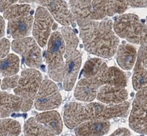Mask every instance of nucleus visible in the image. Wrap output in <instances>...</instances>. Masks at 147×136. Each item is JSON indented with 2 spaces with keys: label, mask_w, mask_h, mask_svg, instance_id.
<instances>
[{
  "label": "nucleus",
  "mask_w": 147,
  "mask_h": 136,
  "mask_svg": "<svg viewBox=\"0 0 147 136\" xmlns=\"http://www.w3.org/2000/svg\"><path fill=\"white\" fill-rule=\"evenodd\" d=\"M20 60L14 54H8L4 58L0 59V75L3 76L15 75L19 71Z\"/></svg>",
  "instance_id": "5701e85b"
},
{
  "label": "nucleus",
  "mask_w": 147,
  "mask_h": 136,
  "mask_svg": "<svg viewBox=\"0 0 147 136\" xmlns=\"http://www.w3.org/2000/svg\"><path fill=\"white\" fill-rule=\"evenodd\" d=\"M11 48L21 54L26 64L30 68H39L42 64L41 49L34 38L25 37L14 40Z\"/></svg>",
  "instance_id": "39448f33"
},
{
  "label": "nucleus",
  "mask_w": 147,
  "mask_h": 136,
  "mask_svg": "<svg viewBox=\"0 0 147 136\" xmlns=\"http://www.w3.org/2000/svg\"><path fill=\"white\" fill-rule=\"evenodd\" d=\"M130 132L128 129H127L125 128H121L118 129L116 131L111 135V136H115V135H120V136H128L130 135Z\"/></svg>",
  "instance_id": "72a5a7b5"
},
{
  "label": "nucleus",
  "mask_w": 147,
  "mask_h": 136,
  "mask_svg": "<svg viewBox=\"0 0 147 136\" xmlns=\"http://www.w3.org/2000/svg\"><path fill=\"white\" fill-rule=\"evenodd\" d=\"M69 9L78 27L91 20L92 0H70Z\"/></svg>",
  "instance_id": "a211bd4d"
},
{
  "label": "nucleus",
  "mask_w": 147,
  "mask_h": 136,
  "mask_svg": "<svg viewBox=\"0 0 147 136\" xmlns=\"http://www.w3.org/2000/svg\"><path fill=\"white\" fill-rule=\"evenodd\" d=\"M129 126L134 132L147 135V105L134 100L129 117Z\"/></svg>",
  "instance_id": "4468645a"
},
{
  "label": "nucleus",
  "mask_w": 147,
  "mask_h": 136,
  "mask_svg": "<svg viewBox=\"0 0 147 136\" xmlns=\"http://www.w3.org/2000/svg\"><path fill=\"white\" fill-rule=\"evenodd\" d=\"M102 86L99 76L86 78L78 82L74 91V97L80 101L90 102L96 98L99 88Z\"/></svg>",
  "instance_id": "ddd939ff"
},
{
  "label": "nucleus",
  "mask_w": 147,
  "mask_h": 136,
  "mask_svg": "<svg viewBox=\"0 0 147 136\" xmlns=\"http://www.w3.org/2000/svg\"><path fill=\"white\" fill-rule=\"evenodd\" d=\"M42 82V74L35 68H29L21 72L18 86L14 89L15 94L34 100Z\"/></svg>",
  "instance_id": "6e6552de"
},
{
  "label": "nucleus",
  "mask_w": 147,
  "mask_h": 136,
  "mask_svg": "<svg viewBox=\"0 0 147 136\" xmlns=\"http://www.w3.org/2000/svg\"><path fill=\"white\" fill-rule=\"evenodd\" d=\"M132 82L133 87L136 91L147 85V69L143 66L141 59L138 56L134 70Z\"/></svg>",
  "instance_id": "393cba45"
},
{
  "label": "nucleus",
  "mask_w": 147,
  "mask_h": 136,
  "mask_svg": "<svg viewBox=\"0 0 147 136\" xmlns=\"http://www.w3.org/2000/svg\"><path fill=\"white\" fill-rule=\"evenodd\" d=\"M24 135H55L53 130L46 127L43 124L39 122L35 117L28 119L24 126Z\"/></svg>",
  "instance_id": "4be33fe9"
},
{
  "label": "nucleus",
  "mask_w": 147,
  "mask_h": 136,
  "mask_svg": "<svg viewBox=\"0 0 147 136\" xmlns=\"http://www.w3.org/2000/svg\"><path fill=\"white\" fill-rule=\"evenodd\" d=\"M79 28L80 37L86 52L103 58H109L115 54L120 40L114 31L112 21L99 22L91 19Z\"/></svg>",
  "instance_id": "f257e3e1"
},
{
  "label": "nucleus",
  "mask_w": 147,
  "mask_h": 136,
  "mask_svg": "<svg viewBox=\"0 0 147 136\" xmlns=\"http://www.w3.org/2000/svg\"><path fill=\"white\" fill-rule=\"evenodd\" d=\"M130 0H92L90 18L102 20L116 14H122L127 9Z\"/></svg>",
  "instance_id": "9d476101"
},
{
  "label": "nucleus",
  "mask_w": 147,
  "mask_h": 136,
  "mask_svg": "<svg viewBox=\"0 0 147 136\" xmlns=\"http://www.w3.org/2000/svg\"><path fill=\"white\" fill-rule=\"evenodd\" d=\"M0 86H1V80H0Z\"/></svg>",
  "instance_id": "c9c22d12"
},
{
  "label": "nucleus",
  "mask_w": 147,
  "mask_h": 136,
  "mask_svg": "<svg viewBox=\"0 0 147 136\" xmlns=\"http://www.w3.org/2000/svg\"><path fill=\"white\" fill-rule=\"evenodd\" d=\"M116 53V59L120 67L125 70L132 69L137 59V52L134 46L123 43L118 46Z\"/></svg>",
  "instance_id": "6ab92c4d"
},
{
  "label": "nucleus",
  "mask_w": 147,
  "mask_h": 136,
  "mask_svg": "<svg viewBox=\"0 0 147 136\" xmlns=\"http://www.w3.org/2000/svg\"><path fill=\"white\" fill-rule=\"evenodd\" d=\"M32 106V99L0 92V119L8 117L15 112H27Z\"/></svg>",
  "instance_id": "9b49d317"
},
{
  "label": "nucleus",
  "mask_w": 147,
  "mask_h": 136,
  "mask_svg": "<svg viewBox=\"0 0 147 136\" xmlns=\"http://www.w3.org/2000/svg\"><path fill=\"white\" fill-rule=\"evenodd\" d=\"M20 0H0V11L4 12L7 9Z\"/></svg>",
  "instance_id": "2f4dec72"
},
{
  "label": "nucleus",
  "mask_w": 147,
  "mask_h": 136,
  "mask_svg": "<svg viewBox=\"0 0 147 136\" xmlns=\"http://www.w3.org/2000/svg\"><path fill=\"white\" fill-rule=\"evenodd\" d=\"M31 11V7L29 4H27V3L14 4L5 11L3 16L5 19H7L9 21L11 19L28 16V15H30Z\"/></svg>",
  "instance_id": "bb28decb"
},
{
  "label": "nucleus",
  "mask_w": 147,
  "mask_h": 136,
  "mask_svg": "<svg viewBox=\"0 0 147 136\" xmlns=\"http://www.w3.org/2000/svg\"><path fill=\"white\" fill-rule=\"evenodd\" d=\"M19 78H20V76L17 75V74L5 76L2 81L1 88H2V90L15 88L18 86V84Z\"/></svg>",
  "instance_id": "c85d7f7f"
},
{
  "label": "nucleus",
  "mask_w": 147,
  "mask_h": 136,
  "mask_svg": "<svg viewBox=\"0 0 147 136\" xmlns=\"http://www.w3.org/2000/svg\"><path fill=\"white\" fill-rule=\"evenodd\" d=\"M130 103L120 104L90 103L87 105L72 102L65 106L64 122L68 129H75L80 124L88 120L105 119L124 117L128 113Z\"/></svg>",
  "instance_id": "f03ea898"
},
{
  "label": "nucleus",
  "mask_w": 147,
  "mask_h": 136,
  "mask_svg": "<svg viewBox=\"0 0 147 136\" xmlns=\"http://www.w3.org/2000/svg\"><path fill=\"white\" fill-rule=\"evenodd\" d=\"M55 21L53 15L46 8L38 7L33 23V36L39 46L44 48L52 34Z\"/></svg>",
  "instance_id": "423d86ee"
},
{
  "label": "nucleus",
  "mask_w": 147,
  "mask_h": 136,
  "mask_svg": "<svg viewBox=\"0 0 147 136\" xmlns=\"http://www.w3.org/2000/svg\"><path fill=\"white\" fill-rule=\"evenodd\" d=\"M21 132V125L15 119L1 118L0 119V136L18 135Z\"/></svg>",
  "instance_id": "cd10ccee"
},
{
  "label": "nucleus",
  "mask_w": 147,
  "mask_h": 136,
  "mask_svg": "<svg viewBox=\"0 0 147 136\" xmlns=\"http://www.w3.org/2000/svg\"><path fill=\"white\" fill-rule=\"evenodd\" d=\"M96 98L105 104H120L127 99L128 92L125 88L103 85L99 88Z\"/></svg>",
  "instance_id": "2eb2a0df"
},
{
  "label": "nucleus",
  "mask_w": 147,
  "mask_h": 136,
  "mask_svg": "<svg viewBox=\"0 0 147 136\" xmlns=\"http://www.w3.org/2000/svg\"><path fill=\"white\" fill-rule=\"evenodd\" d=\"M46 61L49 77L54 81H63L65 71L64 54L65 53V42L62 34L55 31L51 34L48 41Z\"/></svg>",
  "instance_id": "7ed1b4c3"
},
{
  "label": "nucleus",
  "mask_w": 147,
  "mask_h": 136,
  "mask_svg": "<svg viewBox=\"0 0 147 136\" xmlns=\"http://www.w3.org/2000/svg\"><path fill=\"white\" fill-rule=\"evenodd\" d=\"M61 34L65 42V53L66 55L70 54L75 50H77L79 44V39L76 35L74 29L69 26H64L61 28Z\"/></svg>",
  "instance_id": "a878e982"
},
{
  "label": "nucleus",
  "mask_w": 147,
  "mask_h": 136,
  "mask_svg": "<svg viewBox=\"0 0 147 136\" xmlns=\"http://www.w3.org/2000/svg\"><path fill=\"white\" fill-rule=\"evenodd\" d=\"M5 23L4 18L0 15V40L5 35Z\"/></svg>",
  "instance_id": "f704fd0d"
},
{
  "label": "nucleus",
  "mask_w": 147,
  "mask_h": 136,
  "mask_svg": "<svg viewBox=\"0 0 147 136\" xmlns=\"http://www.w3.org/2000/svg\"><path fill=\"white\" fill-rule=\"evenodd\" d=\"M146 23H147V17H146ZM146 25H147V24H146Z\"/></svg>",
  "instance_id": "e433bc0d"
},
{
  "label": "nucleus",
  "mask_w": 147,
  "mask_h": 136,
  "mask_svg": "<svg viewBox=\"0 0 147 136\" xmlns=\"http://www.w3.org/2000/svg\"><path fill=\"white\" fill-rule=\"evenodd\" d=\"M34 17L32 15L9 20L8 23V33L15 40L28 36L33 27Z\"/></svg>",
  "instance_id": "f3484780"
},
{
  "label": "nucleus",
  "mask_w": 147,
  "mask_h": 136,
  "mask_svg": "<svg viewBox=\"0 0 147 136\" xmlns=\"http://www.w3.org/2000/svg\"><path fill=\"white\" fill-rule=\"evenodd\" d=\"M35 118L46 127L53 130L56 135H59L62 132L63 123L59 113L57 111H46L43 113H39L35 117Z\"/></svg>",
  "instance_id": "412c9836"
},
{
  "label": "nucleus",
  "mask_w": 147,
  "mask_h": 136,
  "mask_svg": "<svg viewBox=\"0 0 147 136\" xmlns=\"http://www.w3.org/2000/svg\"><path fill=\"white\" fill-rule=\"evenodd\" d=\"M82 63V54L75 50L70 54L66 55L64 71L63 85L66 91H71L75 84Z\"/></svg>",
  "instance_id": "f8f14e48"
},
{
  "label": "nucleus",
  "mask_w": 147,
  "mask_h": 136,
  "mask_svg": "<svg viewBox=\"0 0 147 136\" xmlns=\"http://www.w3.org/2000/svg\"><path fill=\"white\" fill-rule=\"evenodd\" d=\"M10 42L5 38L0 40V59L4 58L8 55L10 50Z\"/></svg>",
  "instance_id": "c756f323"
},
{
  "label": "nucleus",
  "mask_w": 147,
  "mask_h": 136,
  "mask_svg": "<svg viewBox=\"0 0 147 136\" xmlns=\"http://www.w3.org/2000/svg\"><path fill=\"white\" fill-rule=\"evenodd\" d=\"M129 5L133 8H147V0H130Z\"/></svg>",
  "instance_id": "473e14b6"
},
{
  "label": "nucleus",
  "mask_w": 147,
  "mask_h": 136,
  "mask_svg": "<svg viewBox=\"0 0 147 136\" xmlns=\"http://www.w3.org/2000/svg\"><path fill=\"white\" fill-rule=\"evenodd\" d=\"M107 67V64L102 59L99 58H91L86 61L84 65L83 76L86 78L95 77L100 75Z\"/></svg>",
  "instance_id": "b1692460"
},
{
  "label": "nucleus",
  "mask_w": 147,
  "mask_h": 136,
  "mask_svg": "<svg viewBox=\"0 0 147 136\" xmlns=\"http://www.w3.org/2000/svg\"><path fill=\"white\" fill-rule=\"evenodd\" d=\"M110 123L105 119L88 120L75 128V135L79 136H100L107 134Z\"/></svg>",
  "instance_id": "dca6fc26"
},
{
  "label": "nucleus",
  "mask_w": 147,
  "mask_h": 136,
  "mask_svg": "<svg viewBox=\"0 0 147 136\" xmlns=\"http://www.w3.org/2000/svg\"><path fill=\"white\" fill-rule=\"evenodd\" d=\"M21 3H36L46 8L54 19L64 26L73 24L75 19L65 0H20Z\"/></svg>",
  "instance_id": "1a4fd4ad"
},
{
  "label": "nucleus",
  "mask_w": 147,
  "mask_h": 136,
  "mask_svg": "<svg viewBox=\"0 0 147 136\" xmlns=\"http://www.w3.org/2000/svg\"><path fill=\"white\" fill-rule=\"evenodd\" d=\"M135 99H137L141 104L147 105V85L137 91Z\"/></svg>",
  "instance_id": "7c9ffc66"
},
{
  "label": "nucleus",
  "mask_w": 147,
  "mask_h": 136,
  "mask_svg": "<svg viewBox=\"0 0 147 136\" xmlns=\"http://www.w3.org/2000/svg\"><path fill=\"white\" fill-rule=\"evenodd\" d=\"M113 29L118 36L135 44L141 45L147 40V25L134 14H124L116 17Z\"/></svg>",
  "instance_id": "20e7f679"
},
{
  "label": "nucleus",
  "mask_w": 147,
  "mask_h": 136,
  "mask_svg": "<svg viewBox=\"0 0 147 136\" xmlns=\"http://www.w3.org/2000/svg\"><path fill=\"white\" fill-rule=\"evenodd\" d=\"M61 94L54 82L45 80L42 82L35 98V107L42 111H50L59 107L61 104Z\"/></svg>",
  "instance_id": "0eeeda50"
},
{
  "label": "nucleus",
  "mask_w": 147,
  "mask_h": 136,
  "mask_svg": "<svg viewBox=\"0 0 147 136\" xmlns=\"http://www.w3.org/2000/svg\"><path fill=\"white\" fill-rule=\"evenodd\" d=\"M102 85H110L125 88L127 84V79L125 73L116 67H107L99 75Z\"/></svg>",
  "instance_id": "aec40b11"
}]
</instances>
